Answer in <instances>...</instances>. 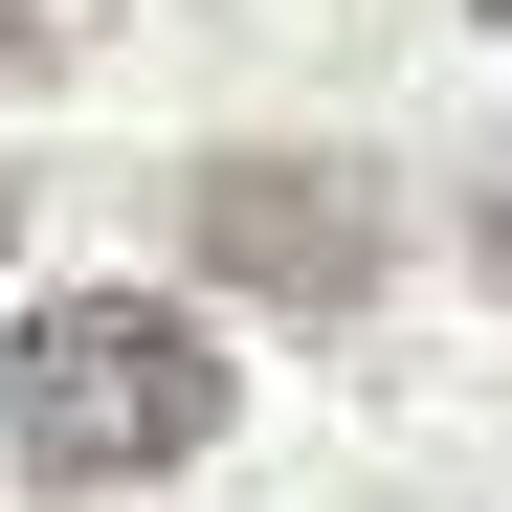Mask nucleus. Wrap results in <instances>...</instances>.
<instances>
[{"mask_svg": "<svg viewBox=\"0 0 512 512\" xmlns=\"http://www.w3.org/2000/svg\"><path fill=\"white\" fill-rule=\"evenodd\" d=\"M223 357H201V312H156V290H45L23 334H0V446H23L45 490H134V468H201L223 446Z\"/></svg>", "mask_w": 512, "mask_h": 512, "instance_id": "f257e3e1", "label": "nucleus"}, {"mask_svg": "<svg viewBox=\"0 0 512 512\" xmlns=\"http://www.w3.org/2000/svg\"><path fill=\"white\" fill-rule=\"evenodd\" d=\"M179 245L223 290H268V312H357L401 223H379L357 156H201V179H179Z\"/></svg>", "mask_w": 512, "mask_h": 512, "instance_id": "f03ea898", "label": "nucleus"}, {"mask_svg": "<svg viewBox=\"0 0 512 512\" xmlns=\"http://www.w3.org/2000/svg\"><path fill=\"white\" fill-rule=\"evenodd\" d=\"M67 45H90V0H0V90H45Z\"/></svg>", "mask_w": 512, "mask_h": 512, "instance_id": "7ed1b4c3", "label": "nucleus"}, {"mask_svg": "<svg viewBox=\"0 0 512 512\" xmlns=\"http://www.w3.org/2000/svg\"><path fill=\"white\" fill-rule=\"evenodd\" d=\"M468 245H490V290H512V179H490V223H468Z\"/></svg>", "mask_w": 512, "mask_h": 512, "instance_id": "20e7f679", "label": "nucleus"}, {"mask_svg": "<svg viewBox=\"0 0 512 512\" xmlns=\"http://www.w3.org/2000/svg\"><path fill=\"white\" fill-rule=\"evenodd\" d=\"M468 23H512V0H468Z\"/></svg>", "mask_w": 512, "mask_h": 512, "instance_id": "39448f33", "label": "nucleus"}]
</instances>
